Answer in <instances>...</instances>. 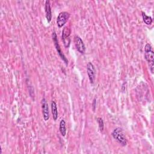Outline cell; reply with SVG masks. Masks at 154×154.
I'll return each mask as SVG.
<instances>
[{"instance_id":"1","label":"cell","mask_w":154,"mask_h":154,"mask_svg":"<svg viewBox=\"0 0 154 154\" xmlns=\"http://www.w3.org/2000/svg\"><path fill=\"white\" fill-rule=\"evenodd\" d=\"M144 58L147 61L149 69L152 73H153L154 69V53L152 48L149 43H147L144 48Z\"/></svg>"},{"instance_id":"2","label":"cell","mask_w":154,"mask_h":154,"mask_svg":"<svg viewBox=\"0 0 154 154\" xmlns=\"http://www.w3.org/2000/svg\"><path fill=\"white\" fill-rule=\"evenodd\" d=\"M112 136L122 146H125L127 144V139L122 128H117L114 129L112 132Z\"/></svg>"},{"instance_id":"3","label":"cell","mask_w":154,"mask_h":154,"mask_svg":"<svg viewBox=\"0 0 154 154\" xmlns=\"http://www.w3.org/2000/svg\"><path fill=\"white\" fill-rule=\"evenodd\" d=\"M70 17L69 13L67 11H62L59 13L57 19V23L58 27H62L68 20Z\"/></svg>"},{"instance_id":"4","label":"cell","mask_w":154,"mask_h":154,"mask_svg":"<svg viewBox=\"0 0 154 154\" xmlns=\"http://www.w3.org/2000/svg\"><path fill=\"white\" fill-rule=\"evenodd\" d=\"M52 39H53V42L54 43V45L55 46V48L59 54V55L60 56L61 58L64 61V63H66V65L68 64V60H67V58H66V57L64 56V55L63 54V53L62 52L61 49H60V46L58 44V38H57V34L55 32V31H53L52 32Z\"/></svg>"},{"instance_id":"5","label":"cell","mask_w":154,"mask_h":154,"mask_svg":"<svg viewBox=\"0 0 154 154\" xmlns=\"http://www.w3.org/2000/svg\"><path fill=\"white\" fill-rule=\"evenodd\" d=\"M87 72L88 79L91 84H93L96 78V69L92 63L88 62L87 64Z\"/></svg>"},{"instance_id":"6","label":"cell","mask_w":154,"mask_h":154,"mask_svg":"<svg viewBox=\"0 0 154 154\" xmlns=\"http://www.w3.org/2000/svg\"><path fill=\"white\" fill-rule=\"evenodd\" d=\"M74 42L78 51L81 54H84L85 51V46L81 37L78 35H75Z\"/></svg>"},{"instance_id":"7","label":"cell","mask_w":154,"mask_h":154,"mask_svg":"<svg viewBox=\"0 0 154 154\" xmlns=\"http://www.w3.org/2000/svg\"><path fill=\"white\" fill-rule=\"evenodd\" d=\"M70 31L69 29V28H67V26L64 27L62 31V40L66 48H68L70 43Z\"/></svg>"},{"instance_id":"8","label":"cell","mask_w":154,"mask_h":154,"mask_svg":"<svg viewBox=\"0 0 154 154\" xmlns=\"http://www.w3.org/2000/svg\"><path fill=\"white\" fill-rule=\"evenodd\" d=\"M42 108L43 117L45 121H48L49 119V112L48 105L45 98H43L42 100Z\"/></svg>"},{"instance_id":"9","label":"cell","mask_w":154,"mask_h":154,"mask_svg":"<svg viewBox=\"0 0 154 154\" xmlns=\"http://www.w3.org/2000/svg\"><path fill=\"white\" fill-rule=\"evenodd\" d=\"M45 15L48 23H49L52 19V13H51V4L49 1H46L45 2Z\"/></svg>"},{"instance_id":"10","label":"cell","mask_w":154,"mask_h":154,"mask_svg":"<svg viewBox=\"0 0 154 154\" xmlns=\"http://www.w3.org/2000/svg\"><path fill=\"white\" fill-rule=\"evenodd\" d=\"M51 111H52L53 119L54 120H56L58 119V110H57V104L55 101L51 102Z\"/></svg>"},{"instance_id":"11","label":"cell","mask_w":154,"mask_h":154,"mask_svg":"<svg viewBox=\"0 0 154 154\" xmlns=\"http://www.w3.org/2000/svg\"><path fill=\"white\" fill-rule=\"evenodd\" d=\"M60 132L63 137H64L66 134V122L64 120L62 119L60 122Z\"/></svg>"},{"instance_id":"12","label":"cell","mask_w":154,"mask_h":154,"mask_svg":"<svg viewBox=\"0 0 154 154\" xmlns=\"http://www.w3.org/2000/svg\"><path fill=\"white\" fill-rule=\"evenodd\" d=\"M142 17H143V21L144 22V23L147 25H151L152 22V19L150 16H147L144 12H142Z\"/></svg>"},{"instance_id":"13","label":"cell","mask_w":154,"mask_h":154,"mask_svg":"<svg viewBox=\"0 0 154 154\" xmlns=\"http://www.w3.org/2000/svg\"><path fill=\"white\" fill-rule=\"evenodd\" d=\"M97 122H98L100 130L101 131H102L103 129V127H104V123H103V121L102 119H101L100 117H98V118L97 119Z\"/></svg>"},{"instance_id":"14","label":"cell","mask_w":154,"mask_h":154,"mask_svg":"<svg viewBox=\"0 0 154 154\" xmlns=\"http://www.w3.org/2000/svg\"><path fill=\"white\" fill-rule=\"evenodd\" d=\"M93 111H94L95 110V107H96V98L94 99L93 102Z\"/></svg>"}]
</instances>
